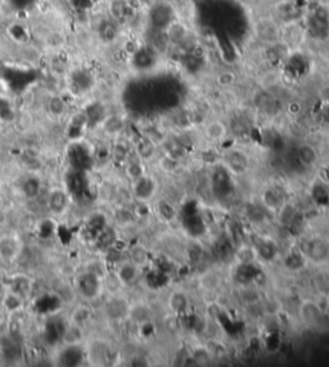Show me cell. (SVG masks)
Wrapping results in <instances>:
<instances>
[{
  "instance_id": "obj_1",
  "label": "cell",
  "mask_w": 329,
  "mask_h": 367,
  "mask_svg": "<svg viewBox=\"0 0 329 367\" xmlns=\"http://www.w3.org/2000/svg\"><path fill=\"white\" fill-rule=\"evenodd\" d=\"M280 24L270 12L260 15L252 25V39L259 41L262 47H273L279 44Z\"/></svg>"
},
{
  "instance_id": "obj_2",
  "label": "cell",
  "mask_w": 329,
  "mask_h": 367,
  "mask_svg": "<svg viewBox=\"0 0 329 367\" xmlns=\"http://www.w3.org/2000/svg\"><path fill=\"white\" fill-rule=\"evenodd\" d=\"M222 164L233 175H243L250 168V157L241 148H229L222 154Z\"/></svg>"
},
{
  "instance_id": "obj_3",
  "label": "cell",
  "mask_w": 329,
  "mask_h": 367,
  "mask_svg": "<svg viewBox=\"0 0 329 367\" xmlns=\"http://www.w3.org/2000/svg\"><path fill=\"white\" fill-rule=\"evenodd\" d=\"M306 260L312 262H324L329 258V245L321 238H312L300 249Z\"/></svg>"
},
{
  "instance_id": "obj_4",
  "label": "cell",
  "mask_w": 329,
  "mask_h": 367,
  "mask_svg": "<svg viewBox=\"0 0 329 367\" xmlns=\"http://www.w3.org/2000/svg\"><path fill=\"white\" fill-rule=\"evenodd\" d=\"M158 190V182L153 176L144 173L133 182V194L140 202H148L156 196Z\"/></svg>"
},
{
  "instance_id": "obj_5",
  "label": "cell",
  "mask_w": 329,
  "mask_h": 367,
  "mask_svg": "<svg viewBox=\"0 0 329 367\" xmlns=\"http://www.w3.org/2000/svg\"><path fill=\"white\" fill-rule=\"evenodd\" d=\"M229 127L227 123L220 118H211L206 121L202 127V134L208 143L220 144L228 137Z\"/></svg>"
},
{
  "instance_id": "obj_6",
  "label": "cell",
  "mask_w": 329,
  "mask_h": 367,
  "mask_svg": "<svg viewBox=\"0 0 329 367\" xmlns=\"http://www.w3.org/2000/svg\"><path fill=\"white\" fill-rule=\"evenodd\" d=\"M134 149L135 154L140 160L148 162V160H153L157 158L160 144L155 139L148 136V135H143V136L138 137V140L134 144Z\"/></svg>"
},
{
  "instance_id": "obj_7",
  "label": "cell",
  "mask_w": 329,
  "mask_h": 367,
  "mask_svg": "<svg viewBox=\"0 0 329 367\" xmlns=\"http://www.w3.org/2000/svg\"><path fill=\"white\" fill-rule=\"evenodd\" d=\"M296 155H297L298 162L306 168H314L320 160L319 149L310 141H302L298 144L297 149H296Z\"/></svg>"
},
{
  "instance_id": "obj_8",
  "label": "cell",
  "mask_w": 329,
  "mask_h": 367,
  "mask_svg": "<svg viewBox=\"0 0 329 367\" xmlns=\"http://www.w3.org/2000/svg\"><path fill=\"white\" fill-rule=\"evenodd\" d=\"M79 290L82 297L87 299H93L99 294L102 281H100L99 275L93 271H87L79 279Z\"/></svg>"
},
{
  "instance_id": "obj_9",
  "label": "cell",
  "mask_w": 329,
  "mask_h": 367,
  "mask_svg": "<svg viewBox=\"0 0 329 367\" xmlns=\"http://www.w3.org/2000/svg\"><path fill=\"white\" fill-rule=\"evenodd\" d=\"M129 308H130V306H129L128 302H126L125 299L115 297L107 303L105 311H107V315L109 316L112 320H121V318L128 317Z\"/></svg>"
},
{
  "instance_id": "obj_10",
  "label": "cell",
  "mask_w": 329,
  "mask_h": 367,
  "mask_svg": "<svg viewBox=\"0 0 329 367\" xmlns=\"http://www.w3.org/2000/svg\"><path fill=\"white\" fill-rule=\"evenodd\" d=\"M140 268L135 266L133 262H125L120 266L117 270V279L124 285H130V284L135 283L137 279L139 277Z\"/></svg>"
},
{
  "instance_id": "obj_11",
  "label": "cell",
  "mask_w": 329,
  "mask_h": 367,
  "mask_svg": "<svg viewBox=\"0 0 329 367\" xmlns=\"http://www.w3.org/2000/svg\"><path fill=\"white\" fill-rule=\"evenodd\" d=\"M238 82V73L229 67H224L218 70L215 75V84L220 89H232Z\"/></svg>"
},
{
  "instance_id": "obj_12",
  "label": "cell",
  "mask_w": 329,
  "mask_h": 367,
  "mask_svg": "<svg viewBox=\"0 0 329 367\" xmlns=\"http://www.w3.org/2000/svg\"><path fill=\"white\" fill-rule=\"evenodd\" d=\"M301 315H302V320L307 325L316 326L324 313L320 311V308L317 307L315 302H305L302 304V308H301Z\"/></svg>"
},
{
  "instance_id": "obj_13",
  "label": "cell",
  "mask_w": 329,
  "mask_h": 367,
  "mask_svg": "<svg viewBox=\"0 0 329 367\" xmlns=\"http://www.w3.org/2000/svg\"><path fill=\"white\" fill-rule=\"evenodd\" d=\"M128 317H130L131 320L134 321V322L139 323V325L148 323L149 321H151V317H152L151 308H149V307L144 303L135 304V306H133L129 308Z\"/></svg>"
},
{
  "instance_id": "obj_14",
  "label": "cell",
  "mask_w": 329,
  "mask_h": 367,
  "mask_svg": "<svg viewBox=\"0 0 329 367\" xmlns=\"http://www.w3.org/2000/svg\"><path fill=\"white\" fill-rule=\"evenodd\" d=\"M67 188L72 194L80 196L82 193L86 192L87 189V181L85 178L84 173L80 171H76L71 173L67 177Z\"/></svg>"
},
{
  "instance_id": "obj_15",
  "label": "cell",
  "mask_w": 329,
  "mask_h": 367,
  "mask_svg": "<svg viewBox=\"0 0 329 367\" xmlns=\"http://www.w3.org/2000/svg\"><path fill=\"white\" fill-rule=\"evenodd\" d=\"M167 304H169V308L174 313L179 315V313H183V312L186 311L189 303H188V298H186V295L184 293H181V291H174L169 297Z\"/></svg>"
},
{
  "instance_id": "obj_16",
  "label": "cell",
  "mask_w": 329,
  "mask_h": 367,
  "mask_svg": "<svg viewBox=\"0 0 329 367\" xmlns=\"http://www.w3.org/2000/svg\"><path fill=\"white\" fill-rule=\"evenodd\" d=\"M82 361V350L77 345H68L61 354V362L67 366H76Z\"/></svg>"
},
{
  "instance_id": "obj_17",
  "label": "cell",
  "mask_w": 329,
  "mask_h": 367,
  "mask_svg": "<svg viewBox=\"0 0 329 367\" xmlns=\"http://www.w3.org/2000/svg\"><path fill=\"white\" fill-rule=\"evenodd\" d=\"M67 206V194L62 190H54L49 197V207L54 212L59 213Z\"/></svg>"
},
{
  "instance_id": "obj_18",
  "label": "cell",
  "mask_w": 329,
  "mask_h": 367,
  "mask_svg": "<svg viewBox=\"0 0 329 367\" xmlns=\"http://www.w3.org/2000/svg\"><path fill=\"white\" fill-rule=\"evenodd\" d=\"M103 128L109 135H120L124 130V120L119 116H109L103 120Z\"/></svg>"
},
{
  "instance_id": "obj_19",
  "label": "cell",
  "mask_w": 329,
  "mask_h": 367,
  "mask_svg": "<svg viewBox=\"0 0 329 367\" xmlns=\"http://www.w3.org/2000/svg\"><path fill=\"white\" fill-rule=\"evenodd\" d=\"M109 16L114 21L124 20L126 16V11H129L126 6L125 0H111V3L108 6Z\"/></svg>"
},
{
  "instance_id": "obj_20",
  "label": "cell",
  "mask_w": 329,
  "mask_h": 367,
  "mask_svg": "<svg viewBox=\"0 0 329 367\" xmlns=\"http://www.w3.org/2000/svg\"><path fill=\"white\" fill-rule=\"evenodd\" d=\"M262 201H264V204L265 207L269 208L271 211H278L280 208V204H282V199H280L279 194H278L277 190H266L262 196Z\"/></svg>"
},
{
  "instance_id": "obj_21",
  "label": "cell",
  "mask_w": 329,
  "mask_h": 367,
  "mask_svg": "<svg viewBox=\"0 0 329 367\" xmlns=\"http://www.w3.org/2000/svg\"><path fill=\"white\" fill-rule=\"evenodd\" d=\"M82 338V332L80 330L79 325H73V326L66 327L63 334L62 341H64L68 345H76Z\"/></svg>"
},
{
  "instance_id": "obj_22",
  "label": "cell",
  "mask_w": 329,
  "mask_h": 367,
  "mask_svg": "<svg viewBox=\"0 0 329 367\" xmlns=\"http://www.w3.org/2000/svg\"><path fill=\"white\" fill-rule=\"evenodd\" d=\"M130 262L134 263L139 268L144 267L148 263V253L144 248L135 247L130 252Z\"/></svg>"
},
{
  "instance_id": "obj_23",
  "label": "cell",
  "mask_w": 329,
  "mask_h": 367,
  "mask_svg": "<svg viewBox=\"0 0 329 367\" xmlns=\"http://www.w3.org/2000/svg\"><path fill=\"white\" fill-rule=\"evenodd\" d=\"M64 330H66V327L58 322H52L50 325H48L47 339L49 340V343L54 344L58 340H61V339L63 338Z\"/></svg>"
},
{
  "instance_id": "obj_24",
  "label": "cell",
  "mask_w": 329,
  "mask_h": 367,
  "mask_svg": "<svg viewBox=\"0 0 329 367\" xmlns=\"http://www.w3.org/2000/svg\"><path fill=\"white\" fill-rule=\"evenodd\" d=\"M126 173H128L129 177L134 181L137 180L138 177L144 175V168H143V160H140L139 158L137 157L135 160H130L129 162L128 159V166H126Z\"/></svg>"
},
{
  "instance_id": "obj_25",
  "label": "cell",
  "mask_w": 329,
  "mask_h": 367,
  "mask_svg": "<svg viewBox=\"0 0 329 367\" xmlns=\"http://www.w3.org/2000/svg\"><path fill=\"white\" fill-rule=\"evenodd\" d=\"M114 243H115V231H112L111 229L107 228V226L96 235V244H98V247L99 248H107V249H109Z\"/></svg>"
},
{
  "instance_id": "obj_26",
  "label": "cell",
  "mask_w": 329,
  "mask_h": 367,
  "mask_svg": "<svg viewBox=\"0 0 329 367\" xmlns=\"http://www.w3.org/2000/svg\"><path fill=\"white\" fill-rule=\"evenodd\" d=\"M17 252L16 243L12 239H2L0 240V257H3L4 260H11L13 258Z\"/></svg>"
},
{
  "instance_id": "obj_27",
  "label": "cell",
  "mask_w": 329,
  "mask_h": 367,
  "mask_svg": "<svg viewBox=\"0 0 329 367\" xmlns=\"http://www.w3.org/2000/svg\"><path fill=\"white\" fill-rule=\"evenodd\" d=\"M104 228H105V220L104 216L102 215L93 216V217L89 220V224H87V231L95 236L98 235Z\"/></svg>"
},
{
  "instance_id": "obj_28",
  "label": "cell",
  "mask_w": 329,
  "mask_h": 367,
  "mask_svg": "<svg viewBox=\"0 0 329 367\" xmlns=\"http://www.w3.org/2000/svg\"><path fill=\"white\" fill-rule=\"evenodd\" d=\"M48 108H49L50 113H52L53 116L58 117L64 113V111H66V104H64L62 98H59V96H53V98H50L49 99Z\"/></svg>"
},
{
  "instance_id": "obj_29",
  "label": "cell",
  "mask_w": 329,
  "mask_h": 367,
  "mask_svg": "<svg viewBox=\"0 0 329 367\" xmlns=\"http://www.w3.org/2000/svg\"><path fill=\"white\" fill-rule=\"evenodd\" d=\"M4 307H6L8 311H18V309L22 307V298L18 293H11V294L7 295L4 298Z\"/></svg>"
},
{
  "instance_id": "obj_30",
  "label": "cell",
  "mask_w": 329,
  "mask_h": 367,
  "mask_svg": "<svg viewBox=\"0 0 329 367\" xmlns=\"http://www.w3.org/2000/svg\"><path fill=\"white\" fill-rule=\"evenodd\" d=\"M24 193L29 198H35L40 193V181L38 178H29L24 183Z\"/></svg>"
},
{
  "instance_id": "obj_31",
  "label": "cell",
  "mask_w": 329,
  "mask_h": 367,
  "mask_svg": "<svg viewBox=\"0 0 329 367\" xmlns=\"http://www.w3.org/2000/svg\"><path fill=\"white\" fill-rule=\"evenodd\" d=\"M112 158H114L116 162L119 163H123V162H128L129 159V148L124 144L119 143L114 146V150H112Z\"/></svg>"
},
{
  "instance_id": "obj_32",
  "label": "cell",
  "mask_w": 329,
  "mask_h": 367,
  "mask_svg": "<svg viewBox=\"0 0 329 367\" xmlns=\"http://www.w3.org/2000/svg\"><path fill=\"white\" fill-rule=\"evenodd\" d=\"M317 98L320 99L321 104H329V82L321 85L317 90Z\"/></svg>"
},
{
  "instance_id": "obj_33",
  "label": "cell",
  "mask_w": 329,
  "mask_h": 367,
  "mask_svg": "<svg viewBox=\"0 0 329 367\" xmlns=\"http://www.w3.org/2000/svg\"><path fill=\"white\" fill-rule=\"evenodd\" d=\"M0 321H2V315H0Z\"/></svg>"
}]
</instances>
